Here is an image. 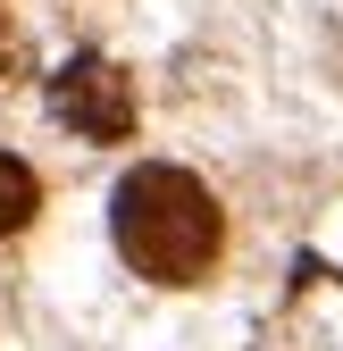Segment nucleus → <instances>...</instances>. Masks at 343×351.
Listing matches in <instances>:
<instances>
[{
    "label": "nucleus",
    "instance_id": "f257e3e1",
    "mask_svg": "<svg viewBox=\"0 0 343 351\" xmlns=\"http://www.w3.org/2000/svg\"><path fill=\"white\" fill-rule=\"evenodd\" d=\"M109 234L126 251V268H143L151 285H193V276L218 268L226 217H218V201H209V184L193 167L151 159L109 193Z\"/></svg>",
    "mask_w": 343,
    "mask_h": 351
},
{
    "label": "nucleus",
    "instance_id": "f03ea898",
    "mask_svg": "<svg viewBox=\"0 0 343 351\" xmlns=\"http://www.w3.org/2000/svg\"><path fill=\"white\" fill-rule=\"evenodd\" d=\"M51 117L67 134H84V143H126L134 134V84H126L117 59L84 51V59H67L51 75Z\"/></svg>",
    "mask_w": 343,
    "mask_h": 351
},
{
    "label": "nucleus",
    "instance_id": "7ed1b4c3",
    "mask_svg": "<svg viewBox=\"0 0 343 351\" xmlns=\"http://www.w3.org/2000/svg\"><path fill=\"white\" fill-rule=\"evenodd\" d=\"M34 209H42V184H34V167L0 151V234H17Z\"/></svg>",
    "mask_w": 343,
    "mask_h": 351
}]
</instances>
